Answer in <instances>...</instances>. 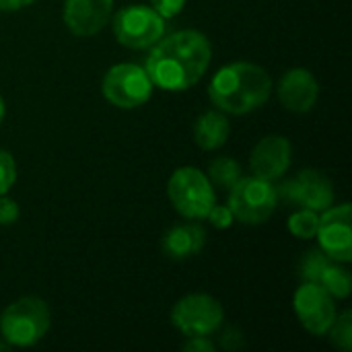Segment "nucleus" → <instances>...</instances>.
Returning <instances> with one entry per match:
<instances>
[{
	"mask_svg": "<svg viewBox=\"0 0 352 352\" xmlns=\"http://www.w3.org/2000/svg\"><path fill=\"white\" fill-rule=\"evenodd\" d=\"M210 60L212 47L208 37L196 29H182L151 45L144 70L157 89L179 93L200 82Z\"/></svg>",
	"mask_w": 352,
	"mask_h": 352,
	"instance_id": "f257e3e1",
	"label": "nucleus"
},
{
	"mask_svg": "<svg viewBox=\"0 0 352 352\" xmlns=\"http://www.w3.org/2000/svg\"><path fill=\"white\" fill-rule=\"evenodd\" d=\"M272 93V76L254 62H231L208 82V97L223 113L245 116L260 109Z\"/></svg>",
	"mask_w": 352,
	"mask_h": 352,
	"instance_id": "f03ea898",
	"label": "nucleus"
},
{
	"mask_svg": "<svg viewBox=\"0 0 352 352\" xmlns=\"http://www.w3.org/2000/svg\"><path fill=\"white\" fill-rule=\"evenodd\" d=\"M50 326V307L39 297H21L0 316V332L8 346H33L47 334Z\"/></svg>",
	"mask_w": 352,
	"mask_h": 352,
	"instance_id": "7ed1b4c3",
	"label": "nucleus"
},
{
	"mask_svg": "<svg viewBox=\"0 0 352 352\" xmlns=\"http://www.w3.org/2000/svg\"><path fill=\"white\" fill-rule=\"evenodd\" d=\"M171 206L188 221H202L217 204V192L208 175L198 167L186 165L171 173L167 182Z\"/></svg>",
	"mask_w": 352,
	"mask_h": 352,
	"instance_id": "20e7f679",
	"label": "nucleus"
},
{
	"mask_svg": "<svg viewBox=\"0 0 352 352\" xmlns=\"http://www.w3.org/2000/svg\"><path fill=\"white\" fill-rule=\"evenodd\" d=\"M233 217L243 225H264L278 206L276 186L268 179L250 175L239 177L229 188V204Z\"/></svg>",
	"mask_w": 352,
	"mask_h": 352,
	"instance_id": "39448f33",
	"label": "nucleus"
},
{
	"mask_svg": "<svg viewBox=\"0 0 352 352\" xmlns=\"http://www.w3.org/2000/svg\"><path fill=\"white\" fill-rule=\"evenodd\" d=\"M153 89L155 85L144 66L132 62L113 64L101 80L103 97L120 109H136L144 105L153 97Z\"/></svg>",
	"mask_w": 352,
	"mask_h": 352,
	"instance_id": "423d86ee",
	"label": "nucleus"
},
{
	"mask_svg": "<svg viewBox=\"0 0 352 352\" xmlns=\"http://www.w3.org/2000/svg\"><path fill=\"white\" fill-rule=\"evenodd\" d=\"M113 35L128 50H148L165 35V19L151 4H128L113 14Z\"/></svg>",
	"mask_w": 352,
	"mask_h": 352,
	"instance_id": "0eeeda50",
	"label": "nucleus"
},
{
	"mask_svg": "<svg viewBox=\"0 0 352 352\" xmlns=\"http://www.w3.org/2000/svg\"><path fill=\"white\" fill-rule=\"evenodd\" d=\"M225 322L223 305L204 293H192L182 297L171 309V324L184 336H210Z\"/></svg>",
	"mask_w": 352,
	"mask_h": 352,
	"instance_id": "6e6552de",
	"label": "nucleus"
},
{
	"mask_svg": "<svg viewBox=\"0 0 352 352\" xmlns=\"http://www.w3.org/2000/svg\"><path fill=\"white\" fill-rule=\"evenodd\" d=\"M278 202L285 200L291 206L309 208L316 212H324L334 204V186L330 177L318 169H301L295 177L287 179L276 188Z\"/></svg>",
	"mask_w": 352,
	"mask_h": 352,
	"instance_id": "1a4fd4ad",
	"label": "nucleus"
},
{
	"mask_svg": "<svg viewBox=\"0 0 352 352\" xmlns=\"http://www.w3.org/2000/svg\"><path fill=\"white\" fill-rule=\"evenodd\" d=\"M320 250L334 262L349 264L352 260V206L332 204L320 217V227L316 233Z\"/></svg>",
	"mask_w": 352,
	"mask_h": 352,
	"instance_id": "9d476101",
	"label": "nucleus"
},
{
	"mask_svg": "<svg viewBox=\"0 0 352 352\" xmlns=\"http://www.w3.org/2000/svg\"><path fill=\"white\" fill-rule=\"evenodd\" d=\"M293 307L301 326L314 336H326L332 322L336 320L334 297L316 283H303L297 289L293 297Z\"/></svg>",
	"mask_w": 352,
	"mask_h": 352,
	"instance_id": "9b49d317",
	"label": "nucleus"
},
{
	"mask_svg": "<svg viewBox=\"0 0 352 352\" xmlns=\"http://www.w3.org/2000/svg\"><path fill=\"white\" fill-rule=\"evenodd\" d=\"M291 159H293V146L289 138L280 134H270L264 136L254 146L250 157V169L254 171L256 177L276 182L289 171Z\"/></svg>",
	"mask_w": 352,
	"mask_h": 352,
	"instance_id": "f8f14e48",
	"label": "nucleus"
},
{
	"mask_svg": "<svg viewBox=\"0 0 352 352\" xmlns=\"http://www.w3.org/2000/svg\"><path fill=\"white\" fill-rule=\"evenodd\" d=\"M113 0H66L64 2V25L76 37L97 35L111 16Z\"/></svg>",
	"mask_w": 352,
	"mask_h": 352,
	"instance_id": "ddd939ff",
	"label": "nucleus"
},
{
	"mask_svg": "<svg viewBox=\"0 0 352 352\" xmlns=\"http://www.w3.org/2000/svg\"><path fill=\"white\" fill-rule=\"evenodd\" d=\"M320 97V82L307 68H291L283 74L278 82L280 103L295 113H305L314 109Z\"/></svg>",
	"mask_w": 352,
	"mask_h": 352,
	"instance_id": "4468645a",
	"label": "nucleus"
},
{
	"mask_svg": "<svg viewBox=\"0 0 352 352\" xmlns=\"http://www.w3.org/2000/svg\"><path fill=\"white\" fill-rule=\"evenodd\" d=\"M206 243V231L198 223L173 225L163 235V254L171 260H188L202 252Z\"/></svg>",
	"mask_w": 352,
	"mask_h": 352,
	"instance_id": "2eb2a0df",
	"label": "nucleus"
},
{
	"mask_svg": "<svg viewBox=\"0 0 352 352\" xmlns=\"http://www.w3.org/2000/svg\"><path fill=\"white\" fill-rule=\"evenodd\" d=\"M231 126L223 111H204L196 118L194 140L202 151H217L229 138Z\"/></svg>",
	"mask_w": 352,
	"mask_h": 352,
	"instance_id": "dca6fc26",
	"label": "nucleus"
},
{
	"mask_svg": "<svg viewBox=\"0 0 352 352\" xmlns=\"http://www.w3.org/2000/svg\"><path fill=\"white\" fill-rule=\"evenodd\" d=\"M318 285H320L328 295H332L334 299H346L352 291L351 272H349L340 262H334V260H332V262L324 268V272H322Z\"/></svg>",
	"mask_w": 352,
	"mask_h": 352,
	"instance_id": "f3484780",
	"label": "nucleus"
},
{
	"mask_svg": "<svg viewBox=\"0 0 352 352\" xmlns=\"http://www.w3.org/2000/svg\"><path fill=\"white\" fill-rule=\"evenodd\" d=\"M241 177V165L231 157H219L208 165V179L214 188L229 190Z\"/></svg>",
	"mask_w": 352,
	"mask_h": 352,
	"instance_id": "a211bd4d",
	"label": "nucleus"
},
{
	"mask_svg": "<svg viewBox=\"0 0 352 352\" xmlns=\"http://www.w3.org/2000/svg\"><path fill=\"white\" fill-rule=\"evenodd\" d=\"M289 231L297 239H314L320 227V212L309 210V208H299L289 217Z\"/></svg>",
	"mask_w": 352,
	"mask_h": 352,
	"instance_id": "6ab92c4d",
	"label": "nucleus"
},
{
	"mask_svg": "<svg viewBox=\"0 0 352 352\" xmlns=\"http://www.w3.org/2000/svg\"><path fill=\"white\" fill-rule=\"evenodd\" d=\"M332 260L318 248V250H309L305 252V256L301 258V264H299V276L303 278V283H316L320 280L324 268L330 264Z\"/></svg>",
	"mask_w": 352,
	"mask_h": 352,
	"instance_id": "aec40b11",
	"label": "nucleus"
},
{
	"mask_svg": "<svg viewBox=\"0 0 352 352\" xmlns=\"http://www.w3.org/2000/svg\"><path fill=\"white\" fill-rule=\"evenodd\" d=\"M330 342L340 349L342 352L352 351V314L344 311L342 316H336V320L332 322L330 330H328Z\"/></svg>",
	"mask_w": 352,
	"mask_h": 352,
	"instance_id": "412c9836",
	"label": "nucleus"
},
{
	"mask_svg": "<svg viewBox=\"0 0 352 352\" xmlns=\"http://www.w3.org/2000/svg\"><path fill=\"white\" fill-rule=\"evenodd\" d=\"M16 182V163L12 155L4 148H0V196L6 194Z\"/></svg>",
	"mask_w": 352,
	"mask_h": 352,
	"instance_id": "4be33fe9",
	"label": "nucleus"
},
{
	"mask_svg": "<svg viewBox=\"0 0 352 352\" xmlns=\"http://www.w3.org/2000/svg\"><path fill=\"white\" fill-rule=\"evenodd\" d=\"M19 217H21L19 204H16L12 198H8L6 194H2V196H0V227H10V225H14V223L19 221Z\"/></svg>",
	"mask_w": 352,
	"mask_h": 352,
	"instance_id": "5701e85b",
	"label": "nucleus"
},
{
	"mask_svg": "<svg viewBox=\"0 0 352 352\" xmlns=\"http://www.w3.org/2000/svg\"><path fill=\"white\" fill-rule=\"evenodd\" d=\"M206 219H208L210 225L217 227V229H229V227L233 225V221H235L231 208H229V206H223V204H214V206L210 208V212L206 214Z\"/></svg>",
	"mask_w": 352,
	"mask_h": 352,
	"instance_id": "b1692460",
	"label": "nucleus"
},
{
	"mask_svg": "<svg viewBox=\"0 0 352 352\" xmlns=\"http://www.w3.org/2000/svg\"><path fill=\"white\" fill-rule=\"evenodd\" d=\"M151 6L163 19H173V16H177L184 10L186 0H151Z\"/></svg>",
	"mask_w": 352,
	"mask_h": 352,
	"instance_id": "393cba45",
	"label": "nucleus"
},
{
	"mask_svg": "<svg viewBox=\"0 0 352 352\" xmlns=\"http://www.w3.org/2000/svg\"><path fill=\"white\" fill-rule=\"evenodd\" d=\"M182 349L186 352H214L217 346L208 340V336H190Z\"/></svg>",
	"mask_w": 352,
	"mask_h": 352,
	"instance_id": "a878e982",
	"label": "nucleus"
},
{
	"mask_svg": "<svg viewBox=\"0 0 352 352\" xmlns=\"http://www.w3.org/2000/svg\"><path fill=\"white\" fill-rule=\"evenodd\" d=\"M221 346L225 351H235V349H241L243 346V336L241 332H237L235 328H227L223 338H221Z\"/></svg>",
	"mask_w": 352,
	"mask_h": 352,
	"instance_id": "bb28decb",
	"label": "nucleus"
},
{
	"mask_svg": "<svg viewBox=\"0 0 352 352\" xmlns=\"http://www.w3.org/2000/svg\"><path fill=\"white\" fill-rule=\"evenodd\" d=\"M33 2H35V0H0V10L14 12V10H21V8L31 6Z\"/></svg>",
	"mask_w": 352,
	"mask_h": 352,
	"instance_id": "cd10ccee",
	"label": "nucleus"
},
{
	"mask_svg": "<svg viewBox=\"0 0 352 352\" xmlns=\"http://www.w3.org/2000/svg\"><path fill=\"white\" fill-rule=\"evenodd\" d=\"M4 113H6V105H4V99H2V95H0V124H2V120H4Z\"/></svg>",
	"mask_w": 352,
	"mask_h": 352,
	"instance_id": "c85d7f7f",
	"label": "nucleus"
},
{
	"mask_svg": "<svg viewBox=\"0 0 352 352\" xmlns=\"http://www.w3.org/2000/svg\"><path fill=\"white\" fill-rule=\"evenodd\" d=\"M0 351H8V342H0Z\"/></svg>",
	"mask_w": 352,
	"mask_h": 352,
	"instance_id": "c756f323",
	"label": "nucleus"
}]
</instances>
